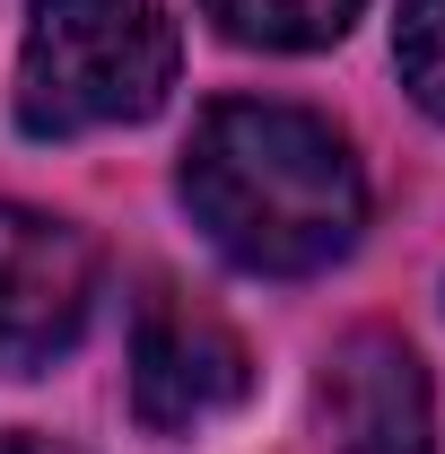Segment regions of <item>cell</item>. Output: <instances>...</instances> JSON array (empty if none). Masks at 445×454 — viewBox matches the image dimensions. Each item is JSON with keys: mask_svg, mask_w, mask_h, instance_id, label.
Listing matches in <instances>:
<instances>
[{"mask_svg": "<svg viewBox=\"0 0 445 454\" xmlns=\"http://www.w3.org/2000/svg\"><path fill=\"white\" fill-rule=\"evenodd\" d=\"M183 210L236 271L315 280L367 227V175L324 114L227 97L192 122L183 149Z\"/></svg>", "mask_w": 445, "mask_h": 454, "instance_id": "1", "label": "cell"}, {"mask_svg": "<svg viewBox=\"0 0 445 454\" xmlns=\"http://www.w3.org/2000/svg\"><path fill=\"white\" fill-rule=\"evenodd\" d=\"M201 9L245 53H324V44H340L358 27L367 0H201Z\"/></svg>", "mask_w": 445, "mask_h": 454, "instance_id": "6", "label": "cell"}, {"mask_svg": "<svg viewBox=\"0 0 445 454\" xmlns=\"http://www.w3.org/2000/svg\"><path fill=\"white\" fill-rule=\"evenodd\" d=\"M245 385H254V358L210 306H192L167 280L140 297V315H131V411H140V428H158V437L210 428L219 411L245 402Z\"/></svg>", "mask_w": 445, "mask_h": 454, "instance_id": "3", "label": "cell"}, {"mask_svg": "<svg viewBox=\"0 0 445 454\" xmlns=\"http://www.w3.org/2000/svg\"><path fill=\"white\" fill-rule=\"evenodd\" d=\"M315 411L340 454H437V385L419 367V349L385 324H358L332 340Z\"/></svg>", "mask_w": 445, "mask_h": 454, "instance_id": "5", "label": "cell"}, {"mask_svg": "<svg viewBox=\"0 0 445 454\" xmlns=\"http://www.w3.org/2000/svg\"><path fill=\"white\" fill-rule=\"evenodd\" d=\"M393 61H402V88L445 122V0H402V18H393Z\"/></svg>", "mask_w": 445, "mask_h": 454, "instance_id": "7", "label": "cell"}, {"mask_svg": "<svg viewBox=\"0 0 445 454\" xmlns=\"http://www.w3.org/2000/svg\"><path fill=\"white\" fill-rule=\"evenodd\" d=\"M0 454H79V446H53V437H0Z\"/></svg>", "mask_w": 445, "mask_h": 454, "instance_id": "8", "label": "cell"}, {"mask_svg": "<svg viewBox=\"0 0 445 454\" xmlns=\"http://www.w3.org/2000/svg\"><path fill=\"white\" fill-rule=\"evenodd\" d=\"M175 88L167 0H35L18 44V122L35 140H79L149 122Z\"/></svg>", "mask_w": 445, "mask_h": 454, "instance_id": "2", "label": "cell"}, {"mask_svg": "<svg viewBox=\"0 0 445 454\" xmlns=\"http://www.w3.org/2000/svg\"><path fill=\"white\" fill-rule=\"evenodd\" d=\"M97 245L35 201H0V358L44 367L88 333Z\"/></svg>", "mask_w": 445, "mask_h": 454, "instance_id": "4", "label": "cell"}]
</instances>
